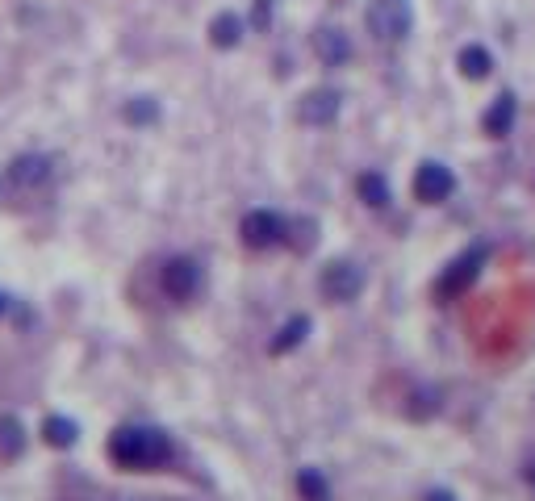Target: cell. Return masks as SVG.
Masks as SVG:
<instances>
[{"mask_svg": "<svg viewBox=\"0 0 535 501\" xmlns=\"http://www.w3.org/2000/svg\"><path fill=\"white\" fill-rule=\"evenodd\" d=\"M105 456L122 472H164L176 460V443H172V435L164 431V426L126 422L109 435Z\"/></svg>", "mask_w": 535, "mask_h": 501, "instance_id": "1", "label": "cell"}, {"mask_svg": "<svg viewBox=\"0 0 535 501\" xmlns=\"http://www.w3.org/2000/svg\"><path fill=\"white\" fill-rule=\"evenodd\" d=\"M485 259H490V243H473V247H464L452 264L439 272V280H435V297L439 301H456V297H464L477 284V276H481V268H485Z\"/></svg>", "mask_w": 535, "mask_h": 501, "instance_id": "2", "label": "cell"}, {"mask_svg": "<svg viewBox=\"0 0 535 501\" xmlns=\"http://www.w3.org/2000/svg\"><path fill=\"white\" fill-rule=\"evenodd\" d=\"M201 284H205V272L193 255H172V259H164V268H159V289L176 305H189L201 293Z\"/></svg>", "mask_w": 535, "mask_h": 501, "instance_id": "3", "label": "cell"}, {"mask_svg": "<svg viewBox=\"0 0 535 501\" xmlns=\"http://www.w3.org/2000/svg\"><path fill=\"white\" fill-rule=\"evenodd\" d=\"M239 238H243L247 251H272L289 238V218L276 209H251L239 222Z\"/></svg>", "mask_w": 535, "mask_h": 501, "instance_id": "4", "label": "cell"}, {"mask_svg": "<svg viewBox=\"0 0 535 501\" xmlns=\"http://www.w3.org/2000/svg\"><path fill=\"white\" fill-rule=\"evenodd\" d=\"M364 284H368V276H364L360 264H352V259H335V264L322 268L318 293L327 297L331 305H347V301H356L364 293Z\"/></svg>", "mask_w": 535, "mask_h": 501, "instance_id": "5", "label": "cell"}, {"mask_svg": "<svg viewBox=\"0 0 535 501\" xmlns=\"http://www.w3.org/2000/svg\"><path fill=\"white\" fill-rule=\"evenodd\" d=\"M414 26V9L410 0H372L368 5V30L381 42H402Z\"/></svg>", "mask_w": 535, "mask_h": 501, "instance_id": "6", "label": "cell"}, {"mask_svg": "<svg viewBox=\"0 0 535 501\" xmlns=\"http://www.w3.org/2000/svg\"><path fill=\"white\" fill-rule=\"evenodd\" d=\"M456 193V172L448 163H418V172H414V197L423 201V205H444L448 197Z\"/></svg>", "mask_w": 535, "mask_h": 501, "instance_id": "7", "label": "cell"}, {"mask_svg": "<svg viewBox=\"0 0 535 501\" xmlns=\"http://www.w3.org/2000/svg\"><path fill=\"white\" fill-rule=\"evenodd\" d=\"M55 180V159L42 155V151H30V155H17L9 163V184L21 188V193H34V188H46Z\"/></svg>", "mask_w": 535, "mask_h": 501, "instance_id": "8", "label": "cell"}, {"mask_svg": "<svg viewBox=\"0 0 535 501\" xmlns=\"http://www.w3.org/2000/svg\"><path fill=\"white\" fill-rule=\"evenodd\" d=\"M339 109H343V92H339V88H314V92H306V97H301L297 117H301L306 126H331L335 117H339Z\"/></svg>", "mask_w": 535, "mask_h": 501, "instance_id": "9", "label": "cell"}, {"mask_svg": "<svg viewBox=\"0 0 535 501\" xmlns=\"http://www.w3.org/2000/svg\"><path fill=\"white\" fill-rule=\"evenodd\" d=\"M515 122H519V97H515V92H502V97H494V105L485 109V117H481V126H485V134H490V138H506L510 130H515Z\"/></svg>", "mask_w": 535, "mask_h": 501, "instance_id": "10", "label": "cell"}, {"mask_svg": "<svg viewBox=\"0 0 535 501\" xmlns=\"http://www.w3.org/2000/svg\"><path fill=\"white\" fill-rule=\"evenodd\" d=\"M314 51L327 67H343L347 59H352V38H347L343 30H335V26H322L314 34Z\"/></svg>", "mask_w": 535, "mask_h": 501, "instance_id": "11", "label": "cell"}, {"mask_svg": "<svg viewBox=\"0 0 535 501\" xmlns=\"http://www.w3.org/2000/svg\"><path fill=\"white\" fill-rule=\"evenodd\" d=\"M310 330H314V322H310L306 314H293V318H289V322H285L281 330H276V334H272V343H268V351H272V355H289V351H297L301 343H306V339H310Z\"/></svg>", "mask_w": 535, "mask_h": 501, "instance_id": "12", "label": "cell"}, {"mask_svg": "<svg viewBox=\"0 0 535 501\" xmlns=\"http://www.w3.org/2000/svg\"><path fill=\"white\" fill-rule=\"evenodd\" d=\"M26 456V426L17 414H0V464H13Z\"/></svg>", "mask_w": 535, "mask_h": 501, "instance_id": "13", "label": "cell"}, {"mask_svg": "<svg viewBox=\"0 0 535 501\" xmlns=\"http://www.w3.org/2000/svg\"><path fill=\"white\" fill-rule=\"evenodd\" d=\"M42 443L55 447V451H67L80 443V422L76 418H63V414H51L42 422Z\"/></svg>", "mask_w": 535, "mask_h": 501, "instance_id": "14", "label": "cell"}, {"mask_svg": "<svg viewBox=\"0 0 535 501\" xmlns=\"http://www.w3.org/2000/svg\"><path fill=\"white\" fill-rule=\"evenodd\" d=\"M243 17L239 13H218L214 21H209V42L218 46V51H235V46L243 42Z\"/></svg>", "mask_w": 535, "mask_h": 501, "instance_id": "15", "label": "cell"}, {"mask_svg": "<svg viewBox=\"0 0 535 501\" xmlns=\"http://www.w3.org/2000/svg\"><path fill=\"white\" fill-rule=\"evenodd\" d=\"M356 193H360V201L368 209H389V201H393V188H389V180L381 172H360L356 176Z\"/></svg>", "mask_w": 535, "mask_h": 501, "instance_id": "16", "label": "cell"}, {"mask_svg": "<svg viewBox=\"0 0 535 501\" xmlns=\"http://www.w3.org/2000/svg\"><path fill=\"white\" fill-rule=\"evenodd\" d=\"M456 67H460V76L464 80H485L494 71V55L485 51V46H477V42H469L464 51L456 55Z\"/></svg>", "mask_w": 535, "mask_h": 501, "instance_id": "17", "label": "cell"}, {"mask_svg": "<svg viewBox=\"0 0 535 501\" xmlns=\"http://www.w3.org/2000/svg\"><path fill=\"white\" fill-rule=\"evenodd\" d=\"M297 497L301 501H331V481L322 476V468H301L297 472Z\"/></svg>", "mask_w": 535, "mask_h": 501, "instance_id": "18", "label": "cell"}, {"mask_svg": "<svg viewBox=\"0 0 535 501\" xmlns=\"http://www.w3.org/2000/svg\"><path fill=\"white\" fill-rule=\"evenodd\" d=\"M122 117L130 126H155L159 122V101L155 97H134V101H126Z\"/></svg>", "mask_w": 535, "mask_h": 501, "instance_id": "19", "label": "cell"}, {"mask_svg": "<svg viewBox=\"0 0 535 501\" xmlns=\"http://www.w3.org/2000/svg\"><path fill=\"white\" fill-rule=\"evenodd\" d=\"M314 230H318V226H314L310 218H297V222L289 218V238H285V243H289L293 251H310V247H314Z\"/></svg>", "mask_w": 535, "mask_h": 501, "instance_id": "20", "label": "cell"}, {"mask_svg": "<svg viewBox=\"0 0 535 501\" xmlns=\"http://www.w3.org/2000/svg\"><path fill=\"white\" fill-rule=\"evenodd\" d=\"M251 21H255V30H268V21H272V0H255V5H251Z\"/></svg>", "mask_w": 535, "mask_h": 501, "instance_id": "21", "label": "cell"}, {"mask_svg": "<svg viewBox=\"0 0 535 501\" xmlns=\"http://www.w3.org/2000/svg\"><path fill=\"white\" fill-rule=\"evenodd\" d=\"M423 501H460V497H456L452 489H427V493H423Z\"/></svg>", "mask_w": 535, "mask_h": 501, "instance_id": "22", "label": "cell"}, {"mask_svg": "<svg viewBox=\"0 0 535 501\" xmlns=\"http://www.w3.org/2000/svg\"><path fill=\"white\" fill-rule=\"evenodd\" d=\"M523 481H527V489H531V497H535V460L523 464Z\"/></svg>", "mask_w": 535, "mask_h": 501, "instance_id": "23", "label": "cell"}, {"mask_svg": "<svg viewBox=\"0 0 535 501\" xmlns=\"http://www.w3.org/2000/svg\"><path fill=\"white\" fill-rule=\"evenodd\" d=\"M109 501H164V497H109Z\"/></svg>", "mask_w": 535, "mask_h": 501, "instance_id": "24", "label": "cell"}, {"mask_svg": "<svg viewBox=\"0 0 535 501\" xmlns=\"http://www.w3.org/2000/svg\"><path fill=\"white\" fill-rule=\"evenodd\" d=\"M9 305H13V301H9L5 293H0V318H5V314H9Z\"/></svg>", "mask_w": 535, "mask_h": 501, "instance_id": "25", "label": "cell"}]
</instances>
